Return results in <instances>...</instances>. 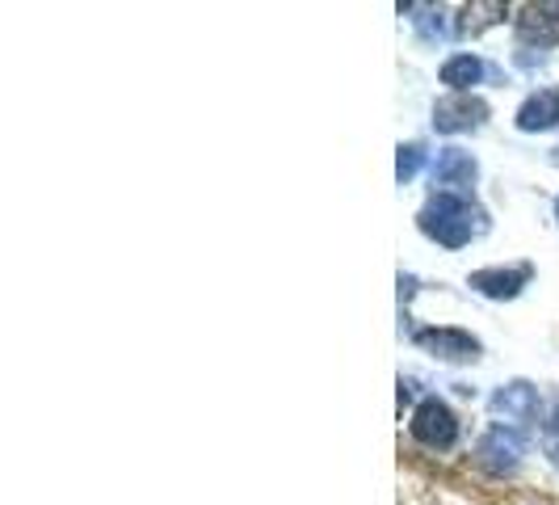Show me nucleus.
Segmentation results:
<instances>
[{"label": "nucleus", "instance_id": "f257e3e1", "mask_svg": "<svg viewBox=\"0 0 559 505\" xmlns=\"http://www.w3.org/2000/svg\"><path fill=\"white\" fill-rule=\"evenodd\" d=\"M488 223H484V211L467 198V194H434L421 211V232L446 245V249H463L471 236H480Z\"/></svg>", "mask_w": 559, "mask_h": 505}, {"label": "nucleus", "instance_id": "f03ea898", "mask_svg": "<svg viewBox=\"0 0 559 505\" xmlns=\"http://www.w3.org/2000/svg\"><path fill=\"white\" fill-rule=\"evenodd\" d=\"M408 430H412V439L421 442V446H430V451H450L455 439H459V421H455V412L446 409L437 396H430V401H421V405H417L412 421H408Z\"/></svg>", "mask_w": 559, "mask_h": 505}, {"label": "nucleus", "instance_id": "7ed1b4c3", "mask_svg": "<svg viewBox=\"0 0 559 505\" xmlns=\"http://www.w3.org/2000/svg\"><path fill=\"white\" fill-rule=\"evenodd\" d=\"M417 346L430 349L442 362H475L480 358V342L471 333H463V329H421Z\"/></svg>", "mask_w": 559, "mask_h": 505}, {"label": "nucleus", "instance_id": "20e7f679", "mask_svg": "<svg viewBox=\"0 0 559 505\" xmlns=\"http://www.w3.org/2000/svg\"><path fill=\"white\" fill-rule=\"evenodd\" d=\"M484 119H488V106L471 94H455V97H446V101H437L434 106V126L442 131V135L471 131V126H480Z\"/></svg>", "mask_w": 559, "mask_h": 505}, {"label": "nucleus", "instance_id": "39448f33", "mask_svg": "<svg viewBox=\"0 0 559 505\" xmlns=\"http://www.w3.org/2000/svg\"><path fill=\"white\" fill-rule=\"evenodd\" d=\"M534 412H538V396H534L530 383H509V387H500L497 396H493V417H500L505 430H522V426H530Z\"/></svg>", "mask_w": 559, "mask_h": 505}, {"label": "nucleus", "instance_id": "423d86ee", "mask_svg": "<svg viewBox=\"0 0 559 505\" xmlns=\"http://www.w3.org/2000/svg\"><path fill=\"white\" fill-rule=\"evenodd\" d=\"M475 160L463 148H446L434 164V186L437 194H467L471 198V186H475Z\"/></svg>", "mask_w": 559, "mask_h": 505}, {"label": "nucleus", "instance_id": "0eeeda50", "mask_svg": "<svg viewBox=\"0 0 559 505\" xmlns=\"http://www.w3.org/2000/svg\"><path fill=\"white\" fill-rule=\"evenodd\" d=\"M522 451H526V442L518 439L513 430H505V426H497L493 434H484V442H480V464L488 468V472H513L518 464H522Z\"/></svg>", "mask_w": 559, "mask_h": 505}, {"label": "nucleus", "instance_id": "6e6552de", "mask_svg": "<svg viewBox=\"0 0 559 505\" xmlns=\"http://www.w3.org/2000/svg\"><path fill=\"white\" fill-rule=\"evenodd\" d=\"M518 38L538 47L559 42V4H526L518 17Z\"/></svg>", "mask_w": 559, "mask_h": 505}, {"label": "nucleus", "instance_id": "1a4fd4ad", "mask_svg": "<svg viewBox=\"0 0 559 505\" xmlns=\"http://www.w3.org/2000/svg\"><path fill=\"white\" fill-rule=\"evenodd\" d=\"M530 266H509V270H480V274H471V286L480 291V295H488V299H513L522 286L530 283Z\"/></svg>", "mask_w": 559, "mask_h": 505}, {"label": "nucleus", "instance_id": "9d476101", "mask_svg": "<svg viewBox=\"0 0 559 505\" xmlns=\"http://www.w3.org/2000/svg\"><path fill=\"white\" fill-rule=\"evenodd\" d=\"M559 123V89H538L526 97V106L518 110V126L522 131H547Z\"/></svg>", "mask_w": 559, "mask_h": 505}, {"label": "nucleus", "instance_id": "9b49d317", "mask_svg": "<svg viewBox=\"0 0 559 505\" xmlns=\"http://www.w3.org/2000/svg\"><path fill=\"white\" fill-rule=\"evenodd\" d=\"M480 76H484V63L475 56H455L442 63V85H450L455 94H467L471 85H480Z\"/></svg>", "mask_w": 559, "mask_h": 505}, {"label": "nucleus", "instance_id": "f8f14e48", "mask_svg": "<svg viewBox=\"0 0 559 505\" xmlns=\"http://www.w3.org/2000/svg\"><path fill=\"white\" fill-rule=\"evenodd\" d=\"M509 9L500 4V0H488V4H463V13H459V26L455 30L463 34H480L484 26H493V22H500Z\"/></svg>", "mask_w": 559, "mask_h": 505}, {"label": "nucleus", "instance_id": "ddd939ff", "mask_svg": "<svg viewBox=\"0 0 559 505\" xmlns=\"http://www.w3.org/2000/svg\"><path fill=\"white\" fill-rule=\"evenodd\" d=\"M421 164H425V148H421V144H400V157H396V177H400V186L421 173Z\"/></svg>", "mask_w": 559, "mask_h": 505}, {"label": "nucleus", "instance_id": "4468645a", "mask_svg": "<svg viewBox=\"0 0 559 505\" xmlns=\"http://www.w3.org/2000/svg\"><path fill=\"white\" fill-rule=\"evenodd\" d=\"M543 446H547V455H551V459L559 464V430H556V426L543 434Z\"/></svg>", "mask_w": 559, "mask_h": 505}, {"label": "nucleus", "instance_id": "2eb2a0df", "mask_svg": "<svg viewBox=\"0 0 559 505\" xmlns=\"http://www.w3.org/2000/svg\"><path fill=\"white\" fill-rule=\"evenodd\" d=\"M556 215H559V198H556Z\"/></svg>", "mask_w": 559, "mask_h": 505}]
</instances>
